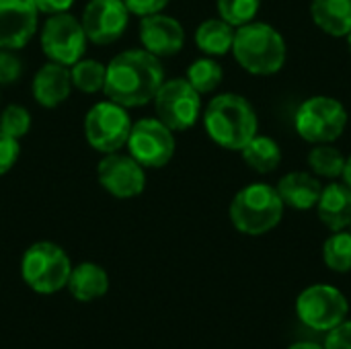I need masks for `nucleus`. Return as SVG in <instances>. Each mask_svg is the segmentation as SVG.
<instances>
[{"instance_id": "obj_1", "label": "nucleus", "mask_w": 351, "mask_h": 349, "mask_svg": "<svg viewBox=\"0 0 351 349\" xmlns=\"http://www.w3.org/2000/svg\"><path fill=\"white\" fill-rule=\"evenodd\" d=\"M165 82V70L160 58L142 49H125L107 64V78L103 93L109 101L130 109L142 107L154 101L160 84Z\"/></svg>"}, {"instance_id": "obj_2", "label": "nucleus", "mask_w": 351, "mask_h": 349, "mask_svg": "<svg viewBox=\"0 0 351 349\" xmlns=\"http://www.w3.org/2000/svg\"><path fill=\"white\" fill-rule=\"evenodd\" d=\"M204 125L218 146L226 150H243V146L257 136L259 119L253 105L243 95L222 93L208 103Z\"/></svg>"}, {"instance_id": "obj_3", "label": "nucleus", "mask_w": 351, "mask_h": 349, "mask_svg": "<svg viewBox=\"0 0 351 349\" xmlns=\"http://www.w3.org/2000/svg\"><path fill=\"white\" fill-rule=\"evenodd\" d=\"M230 51L239 66L255 76L278 74L284 68L288 56L282 33L276 27L259 21L237 27Z\"/></svg>"}, {"instance_id": "obj_4", "label": "nucleus", "mask_w": 351, "mask_h": 349, "mask_svg": "<svg viewBox=\"0 0 351 349\" xmlns=\"http://www.w3.org/2000/svg\"><path fill=\"white\" fill-rule=\"evenodd\" d=\"M284 208L286 206L276 187L267 183H251L232 197L228 214L239 232L261 237L282 222Z\"/></svg>"}, {"instance_id": "obj_5", "label": "nucleus", "mask_w": 351, "mask_h": 349, "mask_svg": "<svg viewBox=\"0 0 351 349\" xmlns=\"http://www.w3.org/2000/svg\"><path fill=\"white\" fill-rule=\"evenodd\" d=\"M72 265L62 247L49 241L31 245L21 259V276L37 294H56L66 288Z\"/></svg>"}, {"instance_id": "obj_6", "label": "nucleus", "mask_w": 351, "mask_h": 349, "mask_svg": "<svg viewBox=\"0 0 351 349\" xmlns=\"http://www.w3.org/2000/svg\"><path fill=\"white\" fill-rule=\"evenodd\" d=\"M294 128L296 134L311 144H331L348 128V109L333 97H311L298 107Z\"/></svg>"}, {"instance_id": "obj_7", "label": "nucleus", "mask_w": 351, "mask_h": 349, "mask_svg": "<svg viewBox=\"0 0 351 349\" xmlns=\"http://www.w3.org/2000/svg\"><path fill=\"white\" fill-rule=\"evenodd\" d=\"M132 119L128 109L113 103L101 101L93 105L84 117V136L90 148L101 154H111L128 144Z\"/></svg>"}, {"instance_id": "obj_8", "label": "nucleus", "mask_w": 351, "mask_h": 349, "mask_svg": "<svg viewBox=\"0 0 351 349\" xmlns=\"http://www.w3.org/2000/svg\"><path fill=\"white\" fill-rule=\"evenodd\" d=\"M156 117L173 132L193 128L202 113V95L189 84L187 78L165 80L154 97Z\"/></svg>"}, {"instance_id": "obj_9", "label": "nucleus", "mask_w": 351, "mask_h": 349, "mask_svg": "<svg viewBox=\"0 0 351 349\" xmlns=\"http://www.w3.org/2000/svg\"><path fill=\"white\" fill-rule=\"evenodd\" d=\"M128 150L134 160L144 169H162L171 163L177 142L171 128H167L158 117H144L132 123Z\"/></svg>"}, {"instance_id": "obj_10", "label": "nucleus", "mask_w": 351, "mask_h": 349, "mask_svg": "<svg viewBox=\"0 0 351 349\" xmlns=\"http://www.w3.org/2000/svg\"><path fill=\"white\" fill-rule=\"evenodd\" d=\"M86 33L82 29L80 19L70 12L49 14L41 29V49L49 62L72 66L86 51Z\"/></svg>"}, {"instance_id": "obj_11", "label": "nucleus", "mask_w": 351, "mask_h": 349, "mask_svg": "<svg viewBox=\"0 0 351 349\" xmlns=\"http://www.w3.org/2000/svg\"><path fill=\"white\" fill-rule=\"evenodd\" d=\"M348 300L346 296L329 286V284H315L300 292L296 300V313L298 319L315 329V331H331L337 325H341L348 317Z\"/></svg>"}, {"instance_id": "obj_12", "label": "nucleus", "mask_w": 351, "mask_h": 349, "mask_svg": "<svg viewBox=\"0 0 351 349\" xmlns=\"http://www.w3.org/2000/svg\"><path fill=\"white\" fill-rule=\"evenodd\" d=\"M97 177L101 187L119 200H132L140 195L146 187L144 167L138 160H134L130 154H119V152L103 154L97 167Z\"/></svg>"}, {"instance_id": "obj_13", "label": "nucleus", "mask_w": 351, "mask_h": 349, "mask_svg": "<svg viewBox=\"0 0 351 349\" xmlns=\"http://www.w3.org/2000/svg\"><path fill=\"white\" fill-rule=\"evenodd\" d=\"M80 23L88 41L109 45L125 33L130 10L123 0H90L82 10Z\"/></svg>"}, {"instance_id": "obj_14", "label": "nucleus", "mask_w": 351, "mask_h": 349, "mask_svg": "<svg viewBox=\"0 0 351 349\" xmlns=\"http://www.w3.org/2000/svg\"><path fill=\"white\" fill-rule=\"evenodd\" d=\"M35 0H0V47L23 49L37 31Z\"/></svg>"}, {"instance_id": "obj_15", "label": "nucleus", "mask_w": 351, "mask_h": 349, "mask_svg": "<svg viewBox=\"0 0 351 349\" xmlns=\"http://www.w3.org/2000/svg\"><path fill=\"white\" fill-rule=\"evenodd\" d=\"M140 41L146 51L156 58H171L181 51L185 45V29L183 25L169 14L154 12L142 16L140 21Z\"/></svg>"}, {"instance_id": "obj_16", "label": "nucleus", "mask_w": 351, "mask_h": 349, "mask_svg": "<svg viewBox=\"0 0 351 349\" xmlns=\"http://www.w3.org/2000/svg\"><path fill=\"white\" fill-rule=\"evenodd\" d=\"M72 76H70V68L56 64V62H47L43 64L33 78L31 84V93L35 97V101L45 107V109H53L60 107L72 93Z\"/></svg>"}, {"instance_id": "obj_17", "label": "nucleus", "mask_w": 351, "mask_h": 349, "mask_svg": "<svg viewBox=\"0 0 351 349\" xmlns=\"http://www.w3.org/2000/svg\"><path fill=\"white\" fill-rule=\"evenodd\" d=\"M278 193L284 206L294 210H311L317 206L323 185L317 175L306 171H292L278 181Z\"/></svg>"}, {"instance_id": "obj_18", "label": "nucleus", "mask_w": 351, "mask_h": 349, "mask_svg": "<svg viewBox=\"0 0 351 349\" xmlns=\"http://www.w3.org/2000/svg\"><path fill=\"white\" fill-rule=\"evenodd\" d=\"M319 220L333 232L351 226V189L346 183H329L317 202Z\"/></svg>"}, {"instance_id": "obj_19", "label": "nucleus", "mask_w": 351, "mask_h": 349, "mask_svg": "<svg viewBox=\"0 0 351 349\" xmlns=\"http://www.w3.org/2000/svg\"><path fill=\"white\" fill-rule=\"evenodd\" d=\"M68 290L70 294L80 302H90L107 294L109 290V278L107 272L97 263H80L72 267L68 278Z\"/></svg>"}, {"instance_id": "obj_20", "label": "nucleus", "mask_w": 351, "mask_h": 349, "mask_svg": "<svg viewBox=\"0 0 351 349\" xmlns=\"http://www.w3.org/2000/svg\"><path fill=\"white\" fill-rule=\"evenodd\" d=\"M315 25L331 37H346L351 31V0H311Z\"/></svg>"}, {"instance_id": "obj_21", "label": "nucleus", "mask_w": 351, "mask_h": 349, "mask_svg": "<svg viewBox=\"0 0 351 349\" xmlns=\"http://www.w3.org/2000/svg\"><path fill=\"white\" fill-rule=\"evenodd\" d=\"M234 31H237V27H232L230 23H226L220 16L206 19L195 29V45L206 56H226L232 49Z\"/></svg>"}, {"instance_id": "obj_22", "label": "nucleus", "mask_w": 351, "mask_h": 349, "mask_svg": "<svg viewBox=\"0 0 351 349\" xmlns=\"http://www.w3.org/2000/svg\"><path fill=\"white\" fill-rule=\"evenodd\" d=\"M243 160L249 169L259 175L274 173L282 165V148L269 136H253L241 150Z\"/></svg>"}, {"instance_id": "obj_23", "label": "nucleus", "mask_w": 351, "mask_h": 349, "mask_svg": "<svg viewBox=\"0 0 351 349\" xmlns=\"http://www.w3.org/2000/svg\"><path fill=\"white\" fill-rule=\"evenodd\" d=\"M306 163H308L313 175L323 177V179H337L343 173L346 156L339 148H335L331 144H315L306 156Z\"/></svg>"}, {"instance_id": "obj_24", "label": "nucleus", "mask_w": 351, "mask_h": 349, "mask_svg": "<svg viewBox=\"0 0 351 349\" xmlns=\"http://www.w3.org/2000/svg\"><path fill=\"white\" fill-rule=\"evenodd\" d=\"M70 76H72L74 88H78L80 93H86V95H95L105 88L107 66H103L97 60L80 58L76 64L70 66Z\"/></svg>"}, {"instance_id": "obj_25", "label": "nucleus", "mask_w": 351, "mask_h": 349, "mask_svg": "<svg viewBox=\"0 0 351 349\" xmlns=\"http://www.w3.org/2000/svg\"><path fill=\"white\" fill-rule=\"evenodd\" d=\"M189 84L199 93V95H208V93H214L222 78H224V72H222V66L212 60V58H199L195 60L189 68H187V76Z\"/></svg>"}, {"instance_id": "obj_26", "label": "nucleus", "mask_w": 351, "mask_h": 349, "mask_svg": "<svg viewBox=\"0 0 351 349\" xmlns=\"http://www.w3.org/2000/svg\"><path fill=\"white\" fill-rule=\"evenodd\" d=\"M325 265L337 274L351 272V232L337 230L323 245Z\"/></svg>"}, {"instance_id": "obj_27", "label": "nucleus", "mask_w": 351, "mask_h": 349, "mask_svg": "<svg viewBox=\"0 0 351 349\" xmlns=\"http://www.w3.org/2000/svg\"><path fill=\"white\" fill-rule=\"evenodd\" d=\"M218 16L230 23L232 27H243L255 21L261 0H218Z\"/></svg>"}, {"instance_id": "obj_28", "label": "nucleus", "mask_w": 351, "mask_h": 349, "mask_svg": "<svg viewBox=\"0 0 351 349\" xmlns=\"http://www.w3.org/2000/svg\"><path fill=\"white\" fill-rule=\"evenodd\" d=\"M31 130V113L23 105H8L0 113V132L21 140Z\"/></svg>"}, {"instance_id": "obj_29", "label": "nucleus", "mask_w": 351, "mask_h": 349, "mask_svg": "<svg viewBox=\"0 0 351 349\" xmlns=\"http://www.w3.org/2000/svg\"><path fill=\"white\" fill-rule=\"evenodd\" d=\"M23 74V62L14 53V49L0 47V86H8L16 82Z\"/></svg>"}, {"instance_id": "obj_30", "label": "nucleus", "mask_w": 351, "mask_h": 349, "mask_svg": "<svg viewBox=\"0 0 351 349\" xmlns=\"http://www.w3.org/2000/svg\"><path fill=\"white\" fill-rule=\"evenodd\" d=\"M19 154H21L19 140L0 132V177L6 175L14 167V163L19 160Z\"/></svg>"}, {"instance_id": "obj_31", "label": "nucleus", "mask_w": 351, "mask_h": 349, "mask_svg": "<svg viewBox=\"0 0 351 349\" xmlns=\"http://www.w3.org/2000/svg\"><path fill=\"white\" fill-rule=\"evenodd\" d=\"M325 349H351V321H343L329 331L325 339Z\"/></svg>"}, {"instance_id": "obj_32", "label": "nucleus", "mask_w": 351, "mask_h": 349, "mask_svg": "<svg viewBox=\"0 0 351 349\" xmlns=\"http://www.w3.org/2000/svg\"><path fill=\"white\" fill-rule=\"evenodd\" d=\"M169 2L171 0H123L130 14H136V16H148L154 12H162Z\"/></svg>"}, {"instance_id": "obj_33", "label": "nucleus", "mask_w": 351, "mask_h": 349, "mask_svg": "<svg viewBox=\"0 0 351 349\" xmlns=\"http://www.w3.org/2000/svg\"><path fill=\"white\" fill-rule=\"evenodd\" d=\"M35 4L43 14H60V12H68L74 0H35Z\"/></svg>"}, {"instance_id": "obj_34", "label": "nucleus", "mask_w": 351, "mask_h": 349, "mask_svg": "<svg viewBox=\"0 0 351 349\" xmlns=\"http://www.w3.org/2000/svg\"><path fill=\"white\" fill-rule=\"evenodd\" d=\"M341 179H343V183H346V185L351 189V154L346 158V167H343Z\"/></svg>"}, {"instance_id": "obj_35", "label": "nucleus", "mask_w": 351, "mask_h": 349, "mask_svg": "<svg viewBox=\"0 0 351 349\" xmlns=\"http://www.w3.org/2000/svg\"><path fill=\"white\" fill-rule=\"evenodd\" d=\"M288 349H325V346H319V344H313V341H300V344H294L292 348Z\"/></svg>"}, {"instance_id": "obj_36", "label": "nucleus", "mask_w": 351, "mask_h": 349, "mask_svg": "<svg viewBox=\"0 0 351 349\" xmlns=\"http://www.w3.org/2000/svg\"><path fill=\"white\" fill-rule=\"evenodd\" d=\"M346 39H348V49H350V56H351V31L346 35Z\"/></svg>"}]
</instances>
